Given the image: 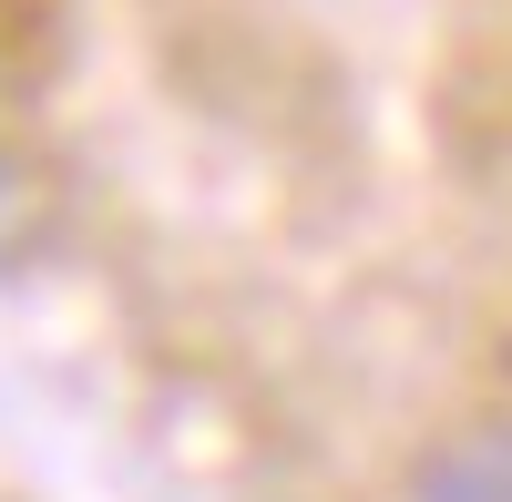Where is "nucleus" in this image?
<instances>
[{
	"mask_svg": "<svg viewBox=\"0 0 512 502\" xmlns=\"http://www.w3.org/2000/svg\"><path fill=\"white\" fill-rule=\"evenodd\" d=\"M0 205H11V154H0Z\"/></svg>",
	"mask_w": 512,
	"mask_h": 502,
	"instance_id": "2",
	"label": "nucleus"
},
{
	"mask_svg": "<svg viewBox=\"0 0 512 502\" xmlns=\"http://www.w3.org/2000/svg\"><path fill=\"white\" fill-rule=\"evenodd\" d=\"M410 502H512V421H472L420 462Z\"/></svg>",
	"mask_w": 512,
	"mask_h": 502,
	"instance_id": "1",
	"label": "nucleus"
}]
</instances>
